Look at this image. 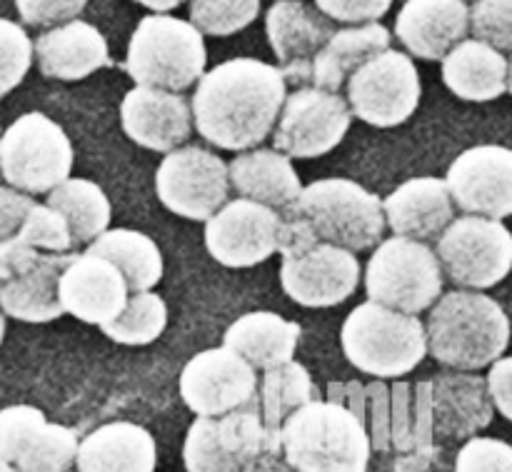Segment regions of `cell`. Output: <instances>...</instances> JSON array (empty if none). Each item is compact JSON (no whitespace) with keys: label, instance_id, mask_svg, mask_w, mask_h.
I'll return each instance as SVG.
<instances>
[{"label":"cell","instance_id":"obj_1","mask_svg":"<svg viewBox=\"0 0 512 472\" xmlns=\"http://www.w3.org/2000/svg\"><path fill=\"white\" fill-rule=\"evenodd\" d=\"M285 75L255 58H235L200 75L190 103L198 133L223 150L263 143L285 103Z\"/></svg>","mask_w":512,"mask_h":472},{"label":"cell","instance_id":"obj_2","mask_svg":"<svg viewBox=\"0 0 512 472\" xmlns=\"http://www.w3.org/2000/svg\"><path fill=\"white\" fill-rule=\"evenodd\" d=\"M425 338L428 353L440 365L473 373L503 358L510 345V318L500 303L478 290H453L435 300Z\"/></svg>","mask_w":512,"mask_h":472},{"label":"cell","instance_id":"obj_3","mask_svg":"<svg viewBox=\"0 0 512 472\" xmlns=\"http://www.w3.org/2000/svg\"><path fill=\"white\" fill-rule=\"evenodd\" d=\"M280 448L298 472H368L373 453L363 423L330 400L290 413L280 428Z\"/></svg>","mask_w":512,"mask_h":472},{"label":"cell","instance_id":"obj_4","mask_svg":"<svg viewBox=\"0 0 512 472\" xmlns=\"http://www.w3.org/2000/svg\"><path fill=\"white\" fill-rule=\"evenodd\" d=\"M278 253L283 255V290L303 308L340 305L358 288L360 263L355 253L318 240L310 225L288 210L280 223Z\"/></svg>","mask_w":512,"mask_h":472},{"label":"cell","instance_id":"obj_5","mask_svg":"<svg viewBox=\"0 0 512 472\" xmlns=\"http://www.w3.org/2000/svg\"><path fill=\"white\" fill-rule=\"evenodd\" d=\"M340 340L345 358L373 378H403L428 355L423 323L373 300L345 318Z\"/></svg>","mask_w":512,"mask_h":472},{"label":"cell","instance_id":"obj_6","mask_svg":"<svg viewBox=\"0 0 512 472\" xmlns=\"http://www.w3.org/2000/svg\"><path fill=\"white\" fill-rule=\"evenodd\" d=\"M285 210L303 218L318 240L350 253L375 248L385 233L383 200L348 178L315 180Z\"/></svg>","mask_w":512,"mask_h":472},{"label":"cell","instance_id":"obj_7","mask_svg":"<svg viewBox=\"0 0 512 472\" xmlns=\"http://www.w3.org/2000/svg\"><path fill=\"white\" fill-rule=\"evenodd\" d=\"M203 33L188 20L155 13L138 23L125 55V70L138 85L180 90L205 73Z\"/></svg>","mask_w":512,"mask_h":472},{"label":"cell","instance_id":"obj_8","mask_svg":"<svg viewBox=\"0 0 512 472\" xmlns=\"http://www.w3.org/2000/svg\"><path fill=\"white\" fill-rule=\"evenodd\" d=\"M368 300L405 315L433 308L443 295V268L433 250L420 240H380L365 270Z\"/></svg>","mask_w":512,"mask_h":472},{"label":"cell","instance_id":"obj_9","mask_svg":"<svg viewBox=\"0 0 512 472\" xmlns=\"http://www.w3.org/2000/svg\"><path fill=\"white\" fill-rule=\"evenodd\" d=\"M73 145L65 130L43 113H25L0 135V175L28 195L50 193L70 178Z\"/></svg>","mask_w":512,"mask_h":472},{"label":"cell","instance_id":"obj_10","mask_svg":"<svg viewBox=\"0 0 512 472\" xmlns=\"http://www.w3.org/2000/svg\"><path fill=\"white\" fill-rule=\"evenodd\" d=\"M440 268L465 290H488L512 270V233L500 220L463 215L450 220L438 240Z\"/></svg>","mask_w":512,"mask_h":472},{"label":"cell","instance_id":"obj_11","mask_svg":"<svg viewBox=\"0 0 512 472\" xmlns=\"http://www.w3.org/2000/svg\"><path fill=\"white\" fill-rule=\"evenodd\" d=\"M420 75L413 58L383 50L348 78L350 113L375 128L403 125L420 105Z\"/></svg>","mask_w":512,"mask_h":472},{"label":"cell","instance_id":"obj_12","mask_svg":"<svg viewBox=\"0 0 512 472\" xmlns=\"http://www.w3.org/2000/svg\"><path fill=\"white\" fill-rule=\"evenodd\" d=\"M353 123L348 100L330 90L303 85L285 95L275 125V150L288 158H320L343 143Z\"/></svg>","mask_w":512,"mask_h":472},{"label":"cell","instance_id":"obj_13","mask_svg":"<svg viewBox=\"0 0 512 472\" xmlns=\"http://www.w3.org/2000/svg\"><path fill=\"white\" fill-rule=\"evenodd\" d=\"M228 165L195 145L170 150L155 173V193L170 213L188 220H208L228 203Z\"/></svg>","mask_w":512,"mask_h":472},{"label":"cell","instance_id":"obj_14","mask_svg":"<svg viewBox=\"0 0 512 472\" xmlns=\"http://www.w3.org/2000/svg\"><path fill=\"white\" fill-rule=\"evenodd\" d=\"M180 395L198 418H220L258 395L255 368L230 348L203 350L180 373Z\"/></svg>","mask_w":512,"mask_h":472},{"label":"cell","instance_id":"obj_15","mask_svg":"<svg viewBox=\"0 0 512 472\" xmlns=\"http://www.w3.org/2000/svg\"><path fill=\"white\" fill-rule=\"evenodd\" d=\"M280 218L255 200H230L205 220V248L225 268H250L278 253Z\"/></svg>","mask_w":512,"mask_h":472},{"label":"cell","instance_id":"obj_16","mask_svg":"<svg viewBox=\"0 0 512 472\" xmlns=\"http://www.w3.org/2000/svg\"><path fill=\"white\" fill-rule=\"evenodd\" d=\"M450 198L463 213L503 220L512 215V150L475 145L453 160L445 175Z\"/></svg>","mask_w":512,"mask_h":472},{"label":"cell","instance_id":"obj_17","mask_svg":"<svg viewBox=\"0 0 512 472\" xmlns=\"http://www.w3.org/2000/svg\"><path fill=\"white\" fill-rule=\"evenodd\" d=\"M128 283L110 260L93 253H75L60 273L58 298L65 313L90 325H105L118 318L128 303Z\"/></svg>","mask_w":512,"mask_h":472},{"label":"cell","instance_id":"obj_18","mask_svg":"<svg viewBox=\"0 0 512 472\" xmlns=\"http://www.w3.org/2000/svg\"><path fill=\"white\" fill-rule=\"evenodd\" d=\"M265 30L285 80L298 85L310 83V63L335 33L333 20L303 0H275L265 15Z\"/></svg>","mask_w":512,"mask_h":472},{"label":"cell","instance_id":"obj_19","mask_svg":"<svg viewBox=\"0 0 512 472\" xmlns=\"http://www.w3.org/2000/svg\"><path fill=\"white\" fill-rule=\"evenodd\" d=\"M120 120L133 143L155 153L180 148L193 133V110L188 98L153 85H135L125 93Z\"/></svg>","mask_w":512,"mask_h":472},{"label":"cell","instance_id":"obj_20","mask_svg":"<svg viewBox=\"0 0 512 472\" xmlns=\"http://www.w3.org/2000/svg\"><path fill=\"white\" fill-rule=\"evenodd\" d=\"M470 30L465 0H405L395 35L420 60H443Z\"/></svg>","mask_w":512,"mask_h":472},{"label":"cell","instance_id":"obj_21","mask_svg":"<svg viewBox=\"0 0 512 472\" xmlns=\"http://www.w3.org/2000/svg\"><path fill=\"white\" fill-rule=\"evenodd\" d=\"M430 403L435 438L440 440H470L493 423L495 405L480 375L463 370L435 375L430 380Z\"/></svg>","mask_w":512,"mask_h":472},{"label":"cell","instance_id":"obj_22","mask_svg":"<svg viewBox=\"0 0 512 472\" xmlns=\"http://www.w3.org/2000/svg\"><path fill=\"white\" fill-rule=\"evenodd\" d=\"M33 53L45 78L65 80V83L83 80L95 70L110 65L108 40L95 25L78 18L45 30L35 40Z\"/></svg>","mask_w":512,"mask_h":472},{"label":"cell","instance_id":"obj_23","mask_svg":"<svg viewBox=\"0 0 512 472\" xmlns=\"http://www.w3.org/2000/svg\"><path fill=\"white\" fill-rule=\"evenodd\" d=\"M385 225L395 235L410 240H428L443 233L455 218V203L445 180H405L383 200Z\"/></svg>","mask_w":512,"mask_h":472},{"label":"cell","instance_id":"obj_24","mask_svg":"<svg viewBox=\"0 0 512 472\" xmlns=\"http://www.w3.org/2000/svg\"><path fill=\"white\" fill-rule=\"evenodd\" d=\"M153 435L135 423H108L78 443V472H155Z\"/></svg>","mask_w":512,"mask_h":472},{"label":"cell","instance_id":"obj_25","mask_svg":"<svg viewBox=\"0 0 512 472\" xmlns=\"http://www.w3.org/2000/svg\"><path fill=\"white\" fill-rule=\"evenodd\" d=\"M75 253H43L28 273L0 283V310L23 323H50L65 313L58 298L60 273Z\"/></svg>","mask_w":512,"mask_h":472},{"label":"cell","instance_id":"obj_26","mask_svg":"<svg viewBox=\"0 0 512 472\" xmlns=\"http://www.w3.org/2000/svg\"><path fill=\"white\" fill-rule=\"evenodd\" d=\"M450 93L468 103H490L508 90V60L483 40H460L443 58Z\"/></svg>","mask_w":512,"mask_h":472},{"label":"cell","instance_id":"obj_27","mask_svg":"<svg viewBox=\"0 0 512 472\" xmlns=\"http://www.w3.org/2000/svg\"><path fill=\"white\" fill-rule=\"evenodd\" d=\"M390 48V30L380 23H363L353 28L335 30L333 38L323 45L310 63L313 88L338 93L345 80L363 63Z\"/></svg>","mask_w":512,"mask_h":472},{"label":"cell","instance_id":"obj_28","mask_svg":"<svg viewBox=\"0 0 512 472\" xmlns=\"http://www.w3.org/2000/svg\"><path fill=\"white\" fill-rule=\"evenodd\" d=\"M228 178L243 198L268 205V208L285 210L298 200L300 190H303L298 170L280 150L240 153L228 165Z\"/></svg>","mask_w":512,"mask_h":472},{"label":"cell","instance_id":"obj_29","mask_svg":"<svg viewBox=\"0 0 512 472\" xmlns=\"http://www.w3.org/2000/svg\"><path fill=\"white\" fill-rule=\"evenodd\" d=\"M300 325L275 313H248L225 330L223 345L248 360L255 370H270L293 360Z\"/></svg>","mask_w":512,"mask_h":472},{"label":"cell","instance_id":"obj_30","mask_svg":"<svg viewBox=\"0 0 512 472\" xmlns=\"http://www.w3.org/2000/svg\"><path fill=\"white\" fill-rule=\"evenodd\" d=\"M88 253L110 260L123 273L130 293H143L155 288L163 278V255L153 238L128 228H115L100 233L88 245Z\"/></svg>","mask_w":512,"mask_h":472},{"label":"cell","instance_id":"obj_31","mask_svg":"<svg viewBox=\"0 0 512 472\" xmlns=\"http://www.w3.org/2000/svg\"><path fill=\"white\" fill-rule=\"evenodd\" d=\"M313 400H320L318 385L313 383L310 373L300 363L288 360V363L265 370L263 380L258 385V403L265 430H268L270 440L278 448L280 428L288 420V415L303 408V405L313 403Z\"/></svg>","mask_w":512,"mask_h":472},{"label":"cell","instance_id":"obj_32","mask_svg":"<svg viewBox=\"0 0 512 472\" xmlns=\"http://www.w3.org/2000/svg\"><path fill=\"white\" fill-rule=\"evenodd\" d=\"M48 205L63 215L75 245H90L110 225V200L93 180H63L48 193Z\"/></svg>","mask_w":512,"mask_h":472},{"label":"cell","instance_id":"obj_33","mask_svg":"<svg viewBox=\"0 0 512 472\" xmlns=\"http://www.w3.org/2000/svg\"><path fill=\"white\" fill-rule=\"evenodd\" d=\"M215 435H218L220 448L243 465H250L263 453L283 455V450L270 440L268 430H265L258 395L243 408H235L215 418Z\"/></svg>","mask_w":512,"mask_h":472},{"label":"cell","instance_id":"obj_34","mask_svg":"<svg viewBox=\"0 0 512 472\" xmlns=\"http://www.w3.org/2000/svg\"><path fill=\"white\" fill-rule=\"evenodd\" d=\"M165 323H168L165 300L150 290H143V293H130L118 318L100 325V330L120 345H148L163 335Z\"/></svg>","mask_w":512,"mask_h":472},{"label":"cell","instance_id":"obj_35","mask_svg":"<svg viewBox=\"0 0 512 472\" xmlns=\"http://www.w3.org/2000/svg\"><path fill=\"white\" fill-rule=\"evenodd\" d=\"M78 435L65 425L45 420L20 448L15 458V472H68L75 465Z\"/></svg>","mask_w":512,"mask_h":472},{"label":"cell","instance_id":"obj_36","mask_svg":"<svg viewBox=\"0 0 512 472\" xmlns=\"http://www.w3.org/2000/svg\"><path fill=\"white\" fill-rule=\"evenodd\" d=\"M260 13V0H190V23L203 35H235Z\"/></svg>","mask_w":512,"mask_h":472},{"label":"cell","instance_id":"obj_37","mask_svg":"<svg viewBox=\"0 0 512 472\" xmlns=\"http://www.w3.org/2000/svg\"><path fill=\"white\" fill-rule=\"evenodd\" d=\"M183 460L188 472H245L248 465L225 453L215 435V418H198L188 428L183 445Z\"/></svg>","mask_w":512,"mask_h":472},{"label":"cell","instance_id":"obj_38","mask_svg":"<svg viewBox=\"0 0 512 472\" xmlns=\"http://www.w3.org/2000/svg\"><path fill=\"white\" fill-rule=\"evenodd\" d=\"M15 238L23 240L30 248L40 250V253H70V250L75 248L68 223H65L63 215H60L58 210L50 208L48 203H35L33 208H30V213L25 215L23 225H20V230L15 233Z\"/></svg>","mask_w":512,"mask_h":472},{"label":"cell","instance_id":"obj_39","mask_svg":"<svg viewBox=\"0 0 512 472\" xmlns=\"http://www.w3.org/2000/svg\"><path fill=\"white\" fill-rule=\"evenodd\" d=\"M33 65V40L18 23L0 18V98L18 88Z\"/></svg>","mask_w":512,"mask_h":472},{"label":"cell","instance_id":"obj_40","mask_svg":"<svg viewBox=\"0 0 512 472\" xmlns=\"http://www.w3.org/2000/svg\"><path fill=\"white\" fill-rule=\"evenodd\" d=\"M470 30L475 40L512 53V0H475L470 8Z\"/></svg>","mask_w":512,"mask_h":472},{"label":"cell","instance_id":"obj_41","mask_svg":"<svg viewBox=\"0 0 512 472\" xmlns=\"http://www.w3.org/2000/svg\"><path fill=\"white\" fill-rule=\"evenodd\" d=\"M43 423V410L33 408V405H10V408L0 410V460L13 465L25 440Z\"/></svg>","mask_w":512,"mask_h":472},{"label":"cell","instance_id":"obj_42","mask_svg":"<svg viewBox=\"0 0 512 472\" xmlns=\"http://www.w3.org/2000/svg\"><path fill=\"white\" fill-rule=\"evenodd\" d=\"M455 472H512V445L498 438H470L455 458Z\"/></svg>","mask_w":512,"mask_h":472},{"label":"cell","instance_id":"obj_43","mask_svg":"<svg viewBox=\"0 0 512 472\" xmlns=\"http://www.w3.org/2000/svg\"><path fill=\"white\" fill-rule=\"evenodd\" d=\"M363 428L370 438V448L390 453V388L383 380H375L365 388Z\"/></svg>","mask_w":512,"mask_h":472},{"label":"cell","instance_id":"obj_44","mask_svg":"<svg viewBox=\"0 0 512 472\" xmlns=\"http://www.w3.org/2000/svg\"><path fill=\"white\" fill-rule=\"evenodd\" d=\"M88 0H15L20 18L28 25H63L85 10Z\"/></svg>","mask_w":512,"mask_h":472},{"label":"cell","instance_id":"obj_45","mask_svg":"<svg viewBox=\"0 0 512 472\" xmlns=\"http://www.w3.org/2000/svg\"><path fill=\"white\" fill-rule=\"evenodd\" d=\"M393 0H315V8L330 20L348 25L375 23L390 10Z\"/></svg>","mask_w":512,"mask_h":472},{"label":"cell","instance_id":"obj_46","mask_svg":"<svg viewBox=\"0 0 512 472\" xmlns=\"http://www.w3.org/2000/svg\"><path fill=\"white\" fill-rule=\"evenodd\" d=\"M40 255H43L40 250L30 248V245H25L23 240H18L15 235L0 240V283L28 273V270L38 263Z\"/></svg>","mask_w":512,"mask_h":472},{"label":"cell","instance_id":"obj_47","mask_svg":"<svg viewBox=\"0 0 512 472\" xmlns=\"http://www.w3.org/2000/svg\"><path fill=\"white\" fill-rule=\"evenodd\" d=\"M35 205V200L28 193L18 188H0V240L10 238L20 230L25 215L30 213V208Z\"/></svg>","mask_w":512,"mask_h":472},{"label":"cell","instance_id":"obj_48","mask_svg":"<svg viewBox=\"0 0 512 472\" xmlns=\"http://www.w3.org/2000/svg\"><path fill=\"white\" fill-rule=\"evenodd\" d=\"M485 383H488V393L495 410L512 423V355L510 358H498L490 365Z\"/></svg>","mask_w":512,"mask_h":472},{"label":"cell","instance_id":"obj_49","mask_svg":"<svg viewBox=\"0 0 512 472\" xmlns=\"http://www.w3.org/2000/svg\"><path fill=\"white\" fill-rule=\"evenodd\" d=\"M328 400L330 403L340 405L348 413L363 423L365 415V388L360 383H330L328 385Z\"/></svg>","mask_w":512,"mask_h":472},{"label":"cell","instance_id":"obj_50","mask_svg":"<svg viewBox=\"0 0 512 472\" xmlns=\"http://www.w3.org/2000/svg\"><path fill=\"white\" fill-rule=\"evenodd\" d=\"M245 472H298L283 455H275V453H263L248 465Z\"/></svg>","mask_w":512,"mask_h":472},{"label":"cell","instance_id":"obj_51","mask_svg":"<svg viewBox=\"0 0 512 472\" xmlns=\"http://www.w3.org/2000/svg\"><path fill=\"white\" fill-rule=\"evenodd\" d=\"M135 3L145 5V8L155 10V13H168V10H175L178 5H183L185 0H135Z\"/></svg>","mask_w":512,"mask_h":472},{"label":"cell","instance_id":"obj_52","mask_svg":"<svg viewBox=\"0 0 512 472\" xmlns=\"http://www.w3.org/2000/svg\"><path fill=\"white\" fill-rule=\"evenodd\" d=\"M3 338H5V318L3 313H0V345H3Z\"/></svg>","mask_w":512,"mask_h":472},{"label":"cell","instance_id":"obj_53","mask_svg":"<svg viewBox=\"0 0 512 472\" xmlns=\"http://www.w3.org/2000/svg\"><path fill=\"white\" fill-rule=\"evenodd\" d=\"M0 472H15L13 465H8L5 460H0Z\"/></svg>","mask_w":512,"mask_h":472},{"label":"cell","instance_id":"obj_54","mask_svg":"<svg viewBox=\"0 0 512 472\" xmlns=\"http://www.w3.org/2000/svg\"><path fill=\"white\" fill-rule=\"evenodd\" d=\"M508 90H510V95H512V60L508 63Z\"/></svg>","mask_w":512,"mask_h":472},{"label":"cell","instance_id":"obj_55","mask_svg":"<svg viewBox=\"0 0 512 472\" xmlns=\"http://www.w3.org/2000/svg\"><path fill=\"white\" fill-rule=\"evenodd\" d=\"M0 135H3V133H0Z\"/></svg>","mask_w":512,"mask_h":472},{"label":"cell","instance_id":"obj_56","mask_svg":"<svg viewBox=\"0 0 512 472\" xmlns=\"http://www.w3.org/2000/svg\"><path fill=\"white\" fill-rule=\"evenodd\" d=\"M68 472H70V470H68Z\"/></svg>","mask_w":512,"mask_h":472}]
</instances>
